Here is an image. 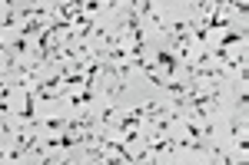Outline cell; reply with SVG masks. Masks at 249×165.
I'll use <instances>...</instances> for the list:
<instances>
[{
	"label": "cell",
	"instance_id": "obj_1",
	"mask_svg": "<svg viewBox=\"0 0 249 165\" xmlns=\"http://www.w3.org/2000/svg\"><path fill=\"white\" fill-rule=\"evenodd\" d=\"M153 66H156V70H163L166 76H176V70H179V60H176V53H170V50H156Z\"/></svg>",
	"mask_w": 249,
	"mask_h": 165
},
{
	"label": "cell",
	"instance_id": "obj_2",
	"mask_svg": "<svg viewBox=\"0 0 249 165\" xmlns=\"http://www.w3.org/2000/svg\"><path fill=\"white\" fill-rule=\"evenodd\" d=\"M90 103H93V92L90 90H77L73 96H70V106H73V109H87Z\"/></svg>",
	"mask_w": 249,
	"mask_h": 165
},
{
	"label": "cell",
	"instance_id": "obj_3",
	"mask_svg": "<svg viewBox=\"0 0 249 165\" xmlns=\"http://www.w3.org/2000/svg\"><path fill=\"white\" fill-rule=\"evenodd\" d=\"M186 135H190V139H196V142H203V129H199V122H196V119H190V116H186Z\"/></svg>",
	"mask_w": 249,
	"mask_h": 165
},
{
	"label": "cell",
	"instance_id": "obj_4",
	"mask_svg": "<svg viewBox=\"0 0 249 165\" xmlns=\"http://www.w3.org/2000/svg\"><path fill=\"white\" fill-rule=\"evenodd\" d=\"M43 126L50 129V132H63V129H67V119H60V116H50Z\"/></svg>",
	"mask_w": 249,
	"mask_h": 165
}]
</instances>
